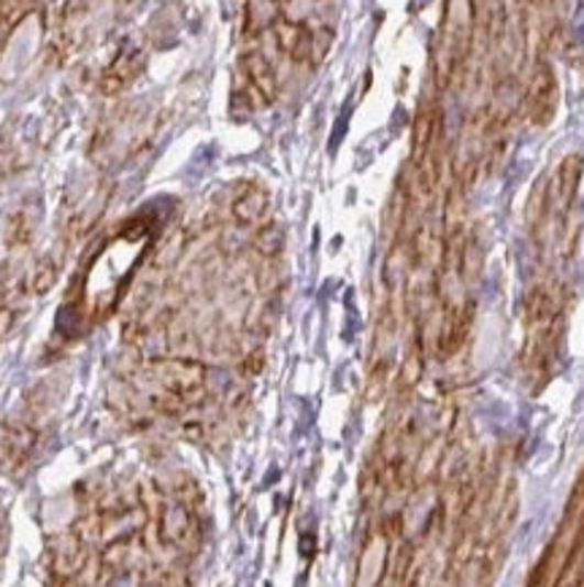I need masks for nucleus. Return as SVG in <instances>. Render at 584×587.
<instances>
[{
    "instance_id": "ddd939ff",
    "label": "nucleus",
    "mask_w": 584,
    "mask_h": 587,
    "mask_svg": "<svg viewBox=\"0 0 584 587\" xmlns=\"http://www.w3.org/2000/svg\"><path fill=\"white\" fill-rule=\"evenodd\" d=\"M35 236V211L31 206H16L9 217H5L3 241L9 249H22L33 241Z\"/></svg>"
},
{
    "instance_id": "6e6552de",
    "label": "nucleus",
    "mask_w": 584,
    "mask_h": 587,
    "mask_svg": "<svg viewBox=\"0 0 584 587\" xmlns=\"http://www.w3.org/2000/svg\"><path fill=\"white\" fill-rule=\"evenodd\" d=\"M241 76H244L246 95L252 106H271L279 95V76L263 52H246L241 55Z\"/></svg>"
},
{
    "instance_id": "dca6fc26",
    "label": "nucleus",
    "mask_w": 584,
    "mask_h": 587,
    "mask_svg": "<svg viewBox=\"0 0 584 587\" xmlns=\"http://www.w3.org/2000/svg\"><path fill=\"white\" fill-rule=\"evenodd\" d=\"M255 247L265 258H274V254H279L282 247H285V233H282V228H276V225H265V228L257 230Z\"/></svg>"
},
{
    "instance_id": "1a4fd4ad",
    "label": "nucleus",
    "mask_w": 584,
    "mask_h": 587,
    "mask_svg": "<svg viewBox=\"0 0 584 587\" xmlns=\"http://www.w3.org/2000/svg\"><path fill=\"white\" fill-rule=\"evenodd\" d=\"M146 65V52L139 44H125L117 52L114 61L109 63V68L100 76V93L106 98H117L120 93H125L130 85L141 76Z\"/></svg>"
},
{
    "instance_id": "4468645a",
    "label": "nucleus",
    "mask_w": 584,
    "mask_h": 587,
    "mask_svg": "<svg viewBox=\"0 0 584 587\" xmlns=\"http://www.w3.org/2000/svg\"><path fill=\"white\" fill-rule=\"evenodd\" d=\"M106 204H109V189L100 187L98 193L92 195L90 200H87V206H81V209L76 211L74 217H70V222H68L70 236H85V233H90V230L98 225V219L103 217Z\"/></svg>"
},
{
    "instance_id": "9b49d317",
    "label": "nucleus",
    "mask_w": 584,
    "mask_h": 587,
    "mask_svg": "<svg viewBox=\"0 0 584 587\" xmlns=\"http://www.w3.org/2000/svg\"><path fill=\"white\" fill-rule=\"evenodd\" d=\"M268 211V193L260 185H246L233 198V217L241 225H257Z\"/></svg>"
},
{
    "instance_id": "39448f33",
    "label": "nucleus",
    "mask_w": 584,
    "mask_h": 587,
    "mask_svg": "<svg viewBox=\"0 0 584 587\" xmlns=\"http://www.w3.org/2000/svg\"><path fill=\"white\" fill-rule=\"evenodd\" d=\"M558 79H554L552 65L547 61H539L533 65V74H530V85L528 93H525V111H528L530 122L544 128L554 120L558 115Z\"/></svg>"
},
{
    "instance_id": "f3484780",
    "label": "nucleus",
    "mask_w": 584,
    "mask_h": 587,
    "mask_svg": "<svg viewBox=\"0 0 584 587\" xmlns=\"http://www.w3.org/2000/svg\"><path fill=\"white\" fill-rule=\"evenodd\" d=\"M14 323H16V312L0 304V347H3V341L9 339L11 330H14Z\"/></svg>"
},
{
    "instance_id": "f03ea898",
    "label": "nucleus",
    "mask_w": 584,
    "mask_h": 587,
    "mask_svg": "<svg viewBox=\"0 0 584 587\" xmlns=\"http://www.w3.org/2000/svg\"><path fill=\"white\" fill-rule=\"evenodd\" d=\"M152 377L163 390H170L187 403H195L203 395L206 369L190 358H155L150 363Z\"/></svg>"
},
{
    "instance_id": "9d476101",
    "label": "nucleus",
    "mask_w": 584,
    "mask_h": 587,
    "mask_svg": "<svg viewBox=\"0 0 584 587\" xmlns=\"http://www.w3.org/2000/svg\"><path fill=\"white\" fill-rule=\"evenodd\" d=\"M274 39L285 55H290L295 63H311V52H315V31L306 28V22L295 20H279L274 28Z\"/></svg>"
},
{
    "instance_id": "7ed1b4c3",
    "label": "nucleus",
    "mask_w": 584,
    "mask_h": 587,
    "mask_svg": "<svg viewBox=\"0 0 584 587\" xmlns=\"http://www.w3.org/2000/svg\"><path fill=\"white\" fill-rule=\"evenodd\" d=\"M157 536L165 547L179 550V553H192L198 547V520H195L192 507L187 501L163 503L157 512Z\"/></svg>"
},
{
    "instance_id": "f8f14e48",
    "label": "nucleus",
    "mask_w": 584,
    "mask_h": 587,
    "mask_svg": "<svg viewBox=\"0 0 584 587\" xmlns=\"http://www.w3.org/2000/svg\"><path fill=\"white\" fill-rule=\"evenodd\" d=\"M282 20V0H246L244 33L260 35Z\"/></svg>"
},
{
    "instance_id": "2eb2a0df",
    "label": "nucleus",
    "mask_w": 584,
    "mask_h": 587,
    "mask_svg": "<svg viewBox=\"0 0 584 587\" xmlns=\"http://www.w3.org/2000/svg\"><path fill=\"white\" fill-rule=\"evenodd\" d=\"M57 279H60V265H57V260L52 258V254H44L31 271L27 287H31L33 295H49L52 290H55Z\"/></svg>"
},
{
    "instance_id": "f257e3e1",
    "label": "nucleus",
    "mask_w": 584,
    "mask_h": 587,
    "mask_svg": "<svg viewBox=\"0 0 584 587\" xmlns=\"http://www.w3.org/2000/svg\"><path fill=\"white\" fill-rule=\"evenodd\" d=\"M474 25V0H450V3H447L433 52V76L436 81H439V87H450L454 76H458V70L469 61Z\"/></svg>"
},
{
    "instance_id": "20e7f679",
    "label": "nucleus",
    "mask_w": 584,
    "mask_h": 587,
    "mask_svg": "<svg viewBox=\"0 0 584 587\" xmlns=\"http://www.w3.org/2000/svg\"><path fill=\"white\" fill-rule=\"evenodd\" d=\"M87 561H90V550L81 531H65L46 544V568L55 574V583H70L79 577Z\"/></svg>"
},
{
    "instance_id": "423d86ee",
    "label": "nucleus",
    "mask_w": 584,
    "mask_h": 587,
    "mask_svg": "<svg viewBox=\"0 0 584 587\" xmlns=\"http://www.w3.org/2000/svg\"><path fill=\"white\" fill-rule=\"evenodd\" d=\"M584 174V157L582 155H569L563 157V163L554 171L550 185H544L547 195V217L563 219L569 215L571 204H574L576 193H580V182Z\"/></svg>"
},
{
    "instance_id": "a211bd4d",
    "label": "nucleus",
    "mask_w": 584,
    "mask_h": 587,
    "mask_svg": "<svg viewBox=\"0 0 584 587\" xmlns=\"http://www.w3.org/2000/svg\"><path fill=\"white\" fill-rule=\"evenodd\" d=\"M5 547H9V518H5V512L0 509V561H3Z\"/></svg>"
},
{
    "instance_id": "0eeeda50",
    "label": "nucleus",
    "mask_w": 584,
    "mask_h": 587,
    "mask_svg": "<svg viewBox=\"0 0 584 587\" xmlns=\"http://www.w3.org/2000/svg\"><path fill=\"white\" fill-rule=\"evenodd\" d=\"M38 444V428L25 420H3L0 423V466L5 471L27 466Z\"/></svg>"
}]
</instances>
